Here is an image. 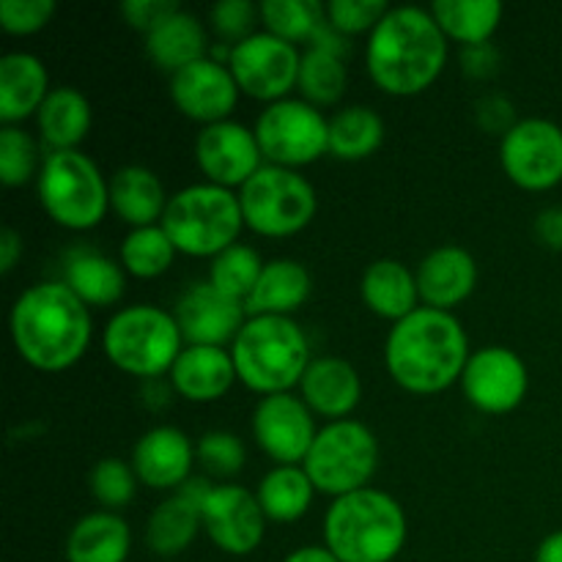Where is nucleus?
<instances>
[{
	"label": "nucleus",
	"instance_id": "1",
	"mask_svg": "<svg viewBox=\"0 0 562 562\" xmlns=\"http://www.w3.org/2000/svg\"><path fill=\"white\" fill-rule=\"evenodd\" d=\"M9 329L16 355L27 366L58 373L86 355L93 322L86 302L64 280H49L16 296L9 313Z\"/></svg>",
	"mask_w": 562,
	"mask_h": 562
},
{
	"label": "nucleus",
	"instance_id": "2",
	"mask_svg": "<svg viewBox=\"0 0 562 562\" xmlns=\"http://www.w3.org/2000/svg\"><path fill=\"white\" fill-rule=\"evenodd\" d=\"M448 64V36L431 9L395 5L368 33L366 66L390 97H415L434 86Z\"/></svg>",
	"mask_w": 562,
	"mask_h": 562
},
{
	"label": "nucleus",
	"instance_id": "3",
	"mask_svg": "<svg viewBox=\"0 0 562 562\" xmlns=\"http://www.w3.org/2000/svg\"><path fill=\"white\" fill-rule=\"evenodd\" d=\"M470 340L450 311L417 307L393 324L384 340V366L406 393L434 395L459 382L470 362Z\"/></svg>",
	"mask_w": 562,
	"mask_h": 562
},
{
	"label": "nucleus",
	"instance_id": "4",
	"mask_svg": "<svg viewBox=\"0 0 562 562\" xmlns=\"http://www.w3.org/2000/svg\"><path fill=\"white\" fill-rule=\"evenodd\" d=\"M404 543V508L379 488L368 486L333 499L324 516V547L340 562H393Z\"/></svg>",
	"mask_w": 562,
	"mask_h": 562
},
{
	"label": "nucleus",
	"instance_id": "5",
	"mask_svg": "<svg viewBox=\"0 0 562 562\" xmlns=\"http://www.w3.org/2000/svg\"><path fill=\"white\" fill-rule=\"evenodd\" d=\"M236 376L261 395L289 393L311 366V344L291 316H250L231 344Z\"/></svg>",
	"mask_w": 562,
	"mask_h": 562
},
{
	"label": "nucleus",
	"instance_id": "6",
	"mask_svg": "<svg viewBox=\"0 0 562 562\" xmlns=\"http://www.w3.org/2000/svg\"><path fill=\"white\" fill-rule=\"evenodd\" d=\"M159 225L179 252L214 258L236 245L245 214H241L239 195L212 181H203V184H190L170 195Z\"/></svg>",
	"mask_w": 562,
	"mask_h": 562
},
{
	"label": "nucleus",
	"instance_id": "7",
	"mask_svg": "<svg viewBox=\"0 0 562 562\" xmlns=\"http://www.w3.org/2000/svg\"><path fill=\"white\" fill-rule=\"evenodd\" d=\"M184 335L173 313L154 305H132L115 313L102 333V349L130 376L162 379L184 351Z\"/></svg>",
	"mask_w": 562,
	"mask_h": 562
},
{
	"label": "nucleus",
	"instance_id": "8",
	"mask_svg": "<svg viewBox=\"0 0 562 562\" xmlns=\"http://www.w3.org/2000/svg\"><path fill=\"white\" fill-rule=\"evenodd\" d=\"M44 212L69 231H91L110 209V184L102 170L80 148L49 151L36 179Z\"/></svg>",
	"mask_w": 562,
	"mask_h": 562
},
{
	"label": "nucleus",
	"instance_id": "9",
	"mask_svg": "<svg viewBox=\"0 0 562 562\" xmlns=\"http://www.w3.org/2000/svg\"><path fill=\"white\" fill-rule=\"evenodd\" d=\"M316 492L346 497L368 488L379 467V442L360 420H335L318 428L307 459L302 461Z\"/></svg>",
	"mask_w": 562,
	"mask_h": 562
},
{
	"label": "nucleus",
	"instance_id": "10",
	"mask_svg": "<svg viewBox=\"0 0 562 562\" xmlns=\"http://www.w3.org/2000/svg\"><path fill=\"white\" fill-rule=\"evenodd\" d=\"M239 203L247 228L272 239L300 234L318 209L316 190L300 170L269 162L241 187Z\"/></svg>",
	"mask_w": 562,
	"mask_h": 562
},
{
	"label": "nucleus",
	"instance_id": "11",
	"mask_svg": "<svg viewBox=\"0 0 562 562\" xmlns=\"http://www.w3.org/2000/svg\"><path fill=\"white\" fill-rule=\"evenodd\" d=\"M263 159L280 168H302L329 154V119L305 99H280L256 121Z\"/></svg>",
	"mask_w": 562,
	"mask_h": 562
},
{
	"label": "nucleus",
	"instance_id": "12",
	"mask_svg": "<svg viewBox=\"0 0 562 562\" xmlns=\"http://www.w3.org/2000/svg\"><path fill=\"white\" fill-rule=\"evenodd\" d=\"M302 55L296 44L269 31H258L231 47L228 69L241 93L272 104L289 99V91H294Z\"/></svg>",
	"mask_w": 562,
	"mask_h": 562
},
{
	"label": "nucleus",
	"instance_id": "13",
	"mask_svg": "<svg viewBox=\"0 0 562 562\" xmlns=\"http://www.w3.org/2000/svg\"><path fill=\"white\" fill-rule=\"evenodd\" d=\"M499 162L521 190H552L562 181V126L549 119L516 121L499 143Z\"/></svg>",
	"mask_w": 562,
	"mask_h": 562
},
{
	"label": "nucleus",
	"instance_id": "14",
	"mask_svg": "<svg viewBox=\"0 0 562 562\" xmlns=\"http://www.w3.org/2000/svg\"><path fill=\"white\" fill-rule=\"evenodd\" d=\"M461 387L467 401L483 415H508L525 401L530 373L525 360L508 346H483L470 355Z\"/></svg>",
	"mask_w": 562,
	"mask_h": 562
},
{
	"label": "nucleus",
	"instance_id": "15",
	"mask_svg": "<svg viewBox=\"0 0 562 562\" xmlns=\"http://www.w3.org/2000/svg\"><path fill=\"white\" fill-rule=\"evenodd\" d=\"M318 428L302 395H263L252 409V439L278 464H302Z\"/></svg>",
	"mask_w": 562,
	"mask_h": 562
},
{
	"label": "nucleus",
	"instance_id": "16",
	"mask_svg": "<svg viewBox=\"0 0 562 562\" xmlns=\"http://www.w3.org/2000/svg\"><path fill=\"white\" fill-rule=\"evenodd\" d=\"M203 530L214 547L234 558H247L256 552L267 536V516L258 497L234 483H217L201 510Z\"/></svg>",
	"mask_w": 562,
	"mask_h": 562
},
{
	"label": "nucleus",
	"instance_id": "17",
	"mask_svg": "<svg viewBox=\"0 0 562 562\" xmlns=\"http://www.w3.org/2000/svg\"><path fill=\"white\" fill-rule=\"evenodd\" d=\"M195 159L212 184L245 187L258 170L263 168V154L258 146L256 130L239 124V121H217L198 132Z\"/></svg>",
	"mask_w": 562,
	"mask_h": 562
},
{
	"label": "nucleus",
	"instance_id": "18",
	"mask_svg": "<svg viewBox=\"0 0 562 562\" xmlns=\"http://www.w3.org/2000/svg\"><path fill=\"white\" fill-rule=\"evenodd\" d=\"M176 322L187 346H225L234 344L247 316L245 302L223 294L209 280L192 283L176 302Z\"/></svg>",
	"mask_w": 562,
	"mask_h": 562
},
{
	"label": "nucleus",
	"instance_id": "19",
	"mask_svg": "<svg viewBox=\"0 0 562 562\" xmlns=\"http://www.w3.org/2000/svg\"><path fill=\"white\" fill-rule=\"evenodd\" d=\"M239 86L231 75L228 64L214 60L212 55L195 60L187 69L170 75V99L176 108L192 121H201L203 126L228 121L239 102Z\"/></svg>",
	"mask_w": 562,
	"mask_h": 562
},
{
	"label": "nucleus",
	"instance_id": "20",
	"mask_svg": "<svg viewBox=\"0 0 562 562\" xmlns=\"http://www.w3.org/2000/svg\"><path fill=\"white\" fill-rule=\"evenodd\" d=\"M195 459V445L181 428L157 426L137 439L132 450V470L137 481L154 492H179L192 477Z\"/></svg>",
	"mask_w": 562,
	"mask_h": 562
},
{
	"label": "nucleus",
	"instance_id": "21",
	"mask_svg": "<svg viewBox=\"0 0 562 562\" xmlns=\"http://www.w3.org/2000/svg\"><path fill=\"white\" fill-rule=\"evenodd\" d=\"M302 401L329 423L349 420L362 401V379L344 357H316L300 382Z\"/></svg>",
	"mask_w": 562,
	"mask_h": 562
},
{
	"label": "nucleus",
	"instance_id": "22",
	"mask_svg": "<svg viewBox=\"0 0 562 562\" xmlns=\"http://www.w3.org/2000/svg\"><path fill=\"white\" fill-rule=\"evenodd\" d=\"M417 291L426 307L450 311L461 305L477 285V263L472 252L459 245L434 247L417 263Z\"/></svg>",
	"mask_w": 562,
	"mask_h": 562
},
{
	"label": "nucleus",
	"instance_id": "23",
	"mask_svg": "<svg viewBox=\"0 0 562 562\" xmlns=\"http://www.w3.org/2000/svg\"><path fill=\"white\" fill-rule=\"evenodd\" d=\"M168 376L176 393L192 404L220 401L239 379L231 349L223 346H184Z\"/></svg>",
	"mask_w": 562,
	"mask_h": 562
},
{
	"label": "nucleus",
	"instance_id": "24",
	"mask_svg": "<svg viewBox=\"0 0 562 562\" xmlns=\"http://www.w3.org/2000/svg\"><path fill=\"white\" fill-rule=\"evenodd\" d=\"M49 75L42 58L31 53H9L0 58V121L16 126L42 110L49 97Z\"/></svg>",
	"mask_w": 562,
	"mask_h": 562
},
{
	"label": "nucleus",
	"instance_id": "25",
	"mask_svg": "<svg viewBox=\"0 0 562 562\" xmlns=\"http://www.w3.org/2000/svg\"><path fill=\"white\" fill-rule=\"evenodd\" d=\"M168 201L159 176L146 165H124L110 179V209L132 228L162 223Z\"/></svg>",
	"mask_w": 562,
	"mask_h": 562
},
{
	"label": "nucleus",
	"instance_id": "26",
	"mask_svg": "<svg viewBox=\"0 0 562 562\" xmlns=\"http://www.w3.org/2000/svg\"><path fill=\"white\" fill-rule=\"evenodd\" d=\"M360 294L368 311L387 322H401L417 311V274L398 258H379L368 263L360 280Z\"/></svg>",
	"mask_w": 562,
	"mask_h": 562
},
{
	"label": "nucleus",
	"instance_id": "27",
	"mask_svg": "<svg viewBox=\"0 0 562 562\" xmlns=\"http://www.w3.org/2000/svg\"><path fill=\"white\" fill-rule=\"evenodd\" d=\"M313 278L294 258H274L263 267L252 294L245 300L247 316H291L307 302Z\"/></svg>",
	"mask_w": 562,
	"mask_h": 562
},
{
	"label": "nucleus",
	"instance_id": "28",
	"mask_svg": "<svg viewBox=\"0 0 562 562\" xmlns=\"http://www.w3.org/2000/svg\"><path fill=\"white\" fill-rule=\"evenodd\" d=\"M64 283L88 307H110L124 296L126 269L93 247H77L66 256Z\"/></svg>",
	"mask_w": 562,
	"mask_h": 562
},
{
	"label": "nucleus",
	"instance_id": "29",
	"mask_svg": "<svg viewBox=\"0 0 562 562\" xmlns=\"http://www.w3.org/2000/svg\"><path fill=\"white\" fill-rule=\"evenodd\" d=\"M91 102L86 93L71 86L53 88L36 113L38 135L49 151H75L91 132Z\"/></svg>",
	"mask_w": 562,
	"mask_h": 562
},
{
	"label": "nucleus",
	"instance_id": "30",
	"mask_svg": "<svg viewBox=\"0 0 562 562\" xmlns=\"http://www.w3.org/2000/svg\"><path fill=\"white\" fill-rule=\"evenodd\" d=\"M130 552V525L113 510L82 516L66 538V562H126Z\"/></svg>",
	"mask_w": 562,
	"mask_h": 562
},
{
	"label": "nucleus",
	"instance_id": "31",
	"mask_svg": "<svg viewBox=\"0 0 562 562\" xmlns=\"http://www.w3.org/2000/svg\"><path fill=\"white\" fill-rule=\"evenodd\" d=\"M206 27L190 11L179 9L176 14H170L157 31H151L146 36V55L151 64H157L159 69L176 71L187 69L195 60L206 58Z\"/></svg>",
	"mask_w": 562,
	"mask_h": 562
},
{
	"label": "nucleus",
	"instance_id": "32",
	"mask_svg": "<svg viewBox=\"0 0 562 562\" xmlns=\"http://www.w3.org/2000/svg\"><path fill=\"white\" fill-rule=\"evenodd\" d=\"M203 527L201 508L192 505L190 499L173 492V497L162 499L151 510L146 521V547L148 552L162 560H173L184 554L198 538V530Z\"/></svg>",
	"mask_w": 562,
	"mask_h": 562
},
{
	"label": "nucleus",
	"instance_id": "33",
	"mask_svg": "<svg viewBox=\"0 0 562 562\" xmlns=\"http://www.w3.org/2000/svg\"><path fill=\"white\" fill-rule=\"evenodd\" d=\"M316 486L302 464H278L261 477L256 488L258 505L269 521L291 525L307 514Z\"/></svg>",
	"mask_w": 562,
	"mask_h": 562
},
{
	"label": "nucleus",
	"instance_id": "34",
	"mask_svg": "<svg viewBox=\"0 0 562 562\" xmlns=\"http://www.w3.org/2000/svg\"><path fill=\"white\" fill-rule=\"evenodd\" d=\"M428 9L448 42L453 38L464 47L492 42L503 22V3L497 0H434Z\"/></svg>",
	"mask_w": 562,
	"mask_h": 562
},
{
	"label": "nucleus",
	"instance_id": "35",
	"mask_svg": "<svg viewBox=\"0 0 562 562\" xmlns=\"http://www.w3.org/2000/svg\"><path fill=\"white\" fill-rule=\"evenodd\" d=\"M384 121L368 104H349L329 119V154L344 162H360L379 151Z\"/></svg>",
	"mask_w": 562,
	"mask_h": 562
},
{
	"label": "nucleus",
	"instance_id": "36",
	"mask_svg": "<svg viewBox=\"0 0 562 562\" xmlns=\"http://www.w3.org/2000/svg\"><path fill=\"white\" fill-rule=\"evenodd\" d=\"M346 82H349V69L340 55L316 47H307V53H302L296 91L313 108L322 110L338 104L346 93Z\"/></svg>",
	"mask_w": 562,
	"mask_h": 562
},
{
	"label": "nucleus",
	"instance_id": "37",
	"mask_svg": "<svg viewBox=\"0 0 562 562\" xmlns=\"http://www.w3.org/2000/svg\"><path fill=\"white\" fill-rule=\"evenodd\" d=\"M176 245L170 241V236L165 234L162 225H146V228H132L130 234L121 241V267L126 269V274L140 280L159 278L170 269L176 258Z\"/></svg>",
	"mask_w": 562,
	"mask_h": 562
},
{
	"label": "nucleus",
	"instance_id": "38",
	"mask_svg": "<svg viewBox=\"0 0 562 562\" xmlns=\"http://www.w3.org/2000/svg\"><path fill=\"white\" fill-rule=\"evenodd\" d=\"M261 20L269 33L285 42H311L327 22V3L318 0H263Z\"/></svg>",
	"mask_w": 562,
	"mask_h": 562
},
{
	"label": "nucleus",
	"instance_id": "39",
	"mask_svg": "<svg viewBox=\"0 0 562 562\" xmlns=\"http://www.w3.org/2000/svg\"><path fill=\"white\" fill-rule=\"evenodd\" d=\"M263 267L267 263L261 261L256 247L236 241L228 250L212 258V263H209V283L223 291V294L245 302L252 294V289H256Z\"/></svg>",
	"mask_w": 562,
	"mask_h": 562
},
{
	"label": "nucleus",
	"instance_id": "40",
	"mask_svg": "<svg viewBox=\"0 0 562 562\" xmlns=\"http://www.w3.org/2000/svg\"><path fill=\"white\" fill-rule=\"evenodd\" d=\"M38 143L22 126L0 130V181L5 187H25L42 173Z\"/></svg>",
	"mask_w": 562,
	"mask_h": 562
},
{
	"label": "nucleus",
	"instance_id": "41",
	"mask_svg": "<svg viewBox=\"0 0 562 562\" xmlns=\"http://www.w3.org/2000/svg\"><path fill=\"white\" fill-rule=\"evenodd\" d=\"M137 475L124 459H102L91 470V494L104 510H121L135 499Z\"/></svg>",
	"mask_w": 562,
	"mask_h": 562
},
{
	"label": "nucleus",
	"instance_id": "42",
	"mask_svg": "<svg viewBox=\"0 0 562 562\" xmlns=\"http://www.w3.org/2000/svg\"><path fill=\"white\" fill-rule=\"evenodd\" d=\"M198 464L212 477H234L245 467V445L231 431H206L198 439Z\"/></svg>",
	"mask_w": 562,
	"mask_h": 562
},
{
	"label": "nucleus",
	"instance_id": "43",
	"mask_svg": "<svg viewBox=\"0 0 562 562\" xmlns=\"http://www.w3.org/2000/svg\"><path fill=\"white\" fill-rule=\"evenodd\" d=\"M390 9L393 5H387L384 0H329L327 22L344 36L371 33Z\"/></svg>",
	"mask_w": 562,
	"mask_h": 562
},
{
	"label": "nucleus",
	"instance_id": "44",
	"mask_svg": "<svg viewBox=\"0 0 562 562\" xmlns=\"http://www.w3.org/2000/svg\"><path fill=\"white\" fill-rule=\"evenodd\" d=\"M261 16V5H256L252 0H220L209 11V22H212L214 33L220 38L228 42V47L245 42L247 36H252V25Z\"/></svg>",
	"mask_w": 562,
	"mask_h": 562
},
{
	"label": "nucleus",
	"instance_id": "45",
	"mask_svg": "<svg viewBox=\"0 0 562 562\" xmlns=\"http://www.w3.org/2000/svg\"><path fill=\"white\" fill-rule=\"evenodd\" d=\"M55 11H58L55 0H3L0 3V25L11 36H31V33H38L49 25Z\"/></svg>",
	"mask_w": 562,
	"mask_h": 562
},
{
	"label": "nucleus",
	"instance_id": "46",
	"mask_svg": "<svg viewBox=\"0 0 562 562\" xmlns=\"http://www.w3.org/2000/svg\"><path fill=\"white\" fill-rule=\"evenodd\" d=\"M179 9L181 5L176 0H124L121 3V16H124L126 25L148 36Z\"/></svg>",
	"mask_w": 562,
	"mask_h": 562
},
{
	"label": "nucleus",
	"instance_id": "47",
	"mask_svg": "<svg viewBox=\"0 0 562 562\" xmlns=\"http://www.w3.org/2000/svg\"><path fill=\"white\" fill-rule=\"evenodd\" d=\"M475 119L483 130L499 132V135H505V132L516 124L514 104H510V99H505L503 93H488V97H483L481 102L475 104Z\"/></svg>",
	"mask_w": 562,
	"mask_h": 562
},
{
	"label": "nucleus",
	"instance_id": "48",
	"mask_svg": "<svg viewBox=\"0 0 562 562\" xmlns=\"http://www.w3.org/2000/svg\"><path fill=\"white\" fill-rule=\"evenodd\" d=\"M461 64L472 80H488L497 75L499 69V49L492 42L475 44V47H464L461 53Z\"/></svg>",
	"mask_w": 562,
	"mask_h": 562
},
{
	"label": "nucleus",
	"instance_id": "49",
	"mask_svg": "<svg viewBox=\"0 0 562 562\" xmlns=\"http://www.w3.org/2000/svg\"><path fill=\"white\" fill-rule=\"evenodd\" d=\"M536 236L549 250H562V206H549L538 212Z\"/></svg>",
	"mask_w": 562,
	"mask_h": 562
},
{
	"label": "nucleus",
	"instance_id": "50",
	"mask_svg": "<svg viewBox=\"0 0 562 562\" xmlns=\"http://www.w3.org/2000/svg\"><path fill=\"white\" fill-rule=\"evenodd\" d=\"M22 258V236L14 228H3L0 234V272L11 274L16 261Z\"/></svg>",
	"mask_w": 562,
	"mask_h": 562
},
{
	"label": "nucleus",
	"instance_id": "51",
	"mask_svg": "<svg viewBox=\"0 0 562 562\" xmlns=\"http://www.w3.org/2000/svg\"><path fill=\"white\" fill-rule=\"evenodd\" d=\"M311 47H316V49H327V53H335V55H340V58H344L346 55V36L340 31H335L333 25H329V22H324L322 27H318L316 31V36L311 38Z\"/></svg>",
	"mask_w": 562,
	"mask_h": 562
},
{
	"label": "nucleus",
	"instance_id": "52",
	"mask_svg": "<svg viewBox=\"0 0 562 562\" xmlns=\"http://www.w3.org/2000/svg\"><path fill=\"white\" fill-rule=\"evenodd\" d=\"M170 393H176L173 384H165L162 379H148V382H143V398H146L148 409H162L170 401Z\"/></svg>",
	"mask_w": 562,
	"mask_h": 562
},
{
	"label": "nucleus",
	"instance_id": "53",
	"mask_svg": "<svg viewBox=\"0 0 562 562\" xmlns=\"http://www.w3.org/2000/svg\"><path fill=\"white\" fill-rule=\"evenodd\" d=\"M536 562H562V530L549 532L536 549Z\"/></svg>",
	"mask_w": 562,
	"mask_h": 562
},
{
	"label": "nucleus",
	"instance_id": "54",
	"mask_svg": "<svg viewBox=\"0 0 562 562\" xmlns=\"http://www.w3.org/2000/svg\"><path fill=\"white\" fill-rule=\"evenodd\" d=\"M283 562H340L327 547H300Z\"/></svg>",
	"mask_w": 562,
	"mask_h": 562
}]
</instances>
